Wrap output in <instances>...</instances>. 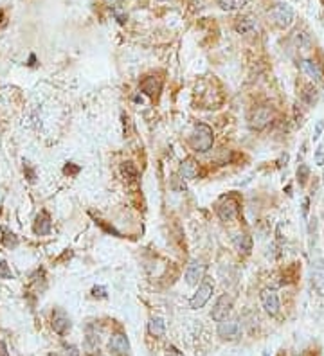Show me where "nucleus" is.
<instances>
[{
  "instance_id": "1",
  "label": "nucleus",
  "mask_w": 324,
  "mask_h": 356,
  "mask_svg": "<svg viewBox=\"0 0 324 356\" xmlns=\"http://www.w3.org/2000/svg\"><path fill=\"white\" fill-rule=\"evenodd\" d=\"M191 148H193L194 151L198 153H205L209 151L211 148H213V142H215V133H213V128L204 122H200V124L194 126L193 133H191Z\"/></svg>"
},
{
  "instance_id": "2",
  "label": "nucleus",
  "mask_w": 324,
  "mask_h": 356,
  "mask_svg": "<svg viewBox=\"0 0 324 356\" xmlns=\"http://www.w3.org/2000/svg\"><path fill=\"white\" fill-rule=\"evenodd\" d=\"M268 16L281 29H288L293 24V9L287 4H276L268 11Z\"/></svg>"
},
{
  "instance_id": "3",
  "label": "nucleus",
  "mask_w": 324,
  "mask_h": 356,
  "mask_svg": "<svg viewBox=\"0 0 324 356\" xmlns=\"http://www.w3.org/2000/svg\"><path fill=\"white\" fill-rule=\"evenodd\" d=\"M216 214L222 221H232L240 214V202L234 196H225L218 205H216Z\"/></svg>"
},
{
  "instance_id": "4",
  "label": "nucleus",
  "mask_w": 324,
  "mask_h": 356,
  "mask_svg": "<svg viewBox=\"0 0 324 356\" xmlns=\"http://www.w3.org/2000/svg\"><path fill=\"white\" fill-rule=\"evenodd\" d=\"M213 292H215V286L209 283V281H204V283L198 284V290L194 292V295L189 298V306L191 309H200L204 308L205 304L209 302V298L213 297Z\"/></svg>"
},
{
  "instance_id": "5",
  "label": "nucleus",
  "mask_w": 324,
  "mask_h": 356,
  "mask_svg": "<svg viewBox=\"0 0 324 356\" xmlns=\"http://www.w3.org/2000/svg\"><path fill=\"white\" fill-rule=\"evenodd\" d=\"M272 120H274V110H272L270 106H259V108H256V110L252 112L251 126L254 130L259 131V130H265Z\"/></svg>"
},
{
  "instance_id": "6",
  "label": "nucleus",
  "mask_w": 324,
  "mask_h": 356,
  "mask_svg": "<svg viewBox=\"0 0 324 356\" xmlns=\"http://www.w3.org/2000/svg\"><path fill=\"white\" fill-rule=\"evenodd\" d=\"M220 338L224 340H236L241 333L240 322L236 319H225L222 322H218V329H216Z\"/></svg>"
},
{
  "instance_id": "7",
  "label": "nucleus",
  "mask_w": 324,
  "mask_h": 356,
  "mask_svg": "<svg viewBox=\"0 0 324 356\" xmlns=\"http://www.w3.org/2000/svg\"><path fill=\"white\" fill-rule=\"evenodd\" d=\"M230 309H232V298L229 295H222L213 306V311H211V319L215 322H222L229 317Z\"/></svg>"
},
{
  "instance_id": "8",
  "label": "nucleus",
  "mask_w": 324,
  "mask_h": 356,
  "mask_svg": "<svg viewBox=\"0 0 324 356\" xmlns=\"http://www.w3.org/2000/svg\"><path fill=\"white\" fill-rule=\"evenodd\" d=\"M108 347H110V351L115 353L117 356L130 355V342H128V338H126L123 333H115V335H112V338H110V342H108Z\"/></svg>"
},
{
  "instance_id": "9",
  "label": "nucleus",
  "mask_w": 324,
  "mask_h": 356,
  "mask_svg": "<svg viewBox=\"0 0 324 356\" xmlns=\"http://www.w3.org/2000/svg\"><path fill=\"white\" fill-rule=\"evenodd\" d=\"M261 304L263 308H265V311H267L268 315H277L279 313V308H281V304H279V297H277V294L274 292V290H263L261 292Z\"/></svg>"
},
{
  "instance_id": "10",
  "label": "nucleus",
  "mask_w": 324,
  "mask_h": 356,
  "mask_svg": "<svg viewBox=\"0 0 324 356\" xmlns=\"http://www.w3.org/2000/svg\"><path fill=\"white\" fill-rule=\"evenodd\" d=\"M205 265L202 261H193L186 270V283L188 284H198L205 275Z\"/></svg>"
},
{
  "instance_id": "11",
  "label": "nucleus",
  "mask_w": 324,
  "mask_h": 356,
  "mask_svg": "<svg viewBox=\"0 0 324 356\" xmlns=\"http://www.w3.org/2000/svg\"><path fill=\"white\" fill-rule=\"evenodd\" d=\"M312 283L317 292H324V261L323 257H317L312 263Z\"/></svg>"
},
{
  "instance_id": "12",
  "label": "nucleus",
  "mask_w": 324,
  "mask_h": 356,
  "mask_svg": "<svg viewBox=\"0 0 324 356\" xmlns=\"http://www.w3.org/2000/svg\"><path fill=\"white\" fill-rule=\"evenodd\" d=\"M53 229V221H51V216L42 210L40 214L36 216V221H34V225H32V231L36 236H47L49 232Z\"/></svg>"
},
{
  "instance_id": "13",
  "label": "nucleus",
  "mask_w": 324,
  "mask_h": 356,
  "mask_svg": "<svg viewBox=\"0 0 324 356\" xmlns=\"http://www.w3.org/2000/svg\"><path fill=\"white\" fill-rule=\"evenodd\" d=\"M301 68H303L304 74H308L310 78L314 79L315 83H321V81H323V70H321L317 61H314V59L310 58H304L301 59Z\"/></svg>"
},
{
  "instance_id": "14",
  "label": "nucleus",
  "mask_w": 324,
  "mask_h": 356,
  "mask_svg": "<svg viewBox=\"0 0 324 356\" xmlns=\"http://www.w3.org/2000/svg\"><path fill=\"white\" fill-rule=\"evenodd\" d=\"M53 329L56 331L58 335H65L70 329V320H68V317L62 309H58L56 313L53 315Z\"/></svg>"
},
{
  "instance_id": "15",
  "label": "nucleus",
  "mask_w": 324,
  "mask_h": 356,
  "mask_svg": "<svg viewBox=\"0 0 324 356\" xmlns=\"http://www.w3.org/2000/svg\"><path fill=\"white\" fill-rule=\"evenodd\" d=\"M180 175L186 180H193V178L198 177V162L194 158H186L180 164Z\"/></svg>"
},
{
  "instance_id": "16",
  "label": "nucleus",
  "mask_w": 324,
  "mask_h": 356,
  "mask_svg": "<svg viewBox=\"0 0 324 356\" xmlns=\"http://www.w3.org/2000/svg\"><path fill=\"white\" fill-rule=\"evenodd\" d=\"M232 243H234L236 250L240 252V254H251L252 250V237L249 236V234H238V236H234V239H232Z\"/></svg>"
},
{
  "instance_id": "17",
  "label": "nucleus",
  "mask_w": 324,
  "mask_h": 356,
  "mask_svg": "<svg viewBox=\"0 0 324 356\" xmlns=\"http://www.w3.org/2000/svg\"><path fill=\"white\" fill-rule=\"evenodd\" d=\"M148 333L152 336H155V338L164 336V333H166V322H164L161 317L150 319V322H148Z\"/></svg>"
},
{
  "instance_id": "18",
  "label": "nucleus",
  "mask_w": 324,
  "mask_h": 356,
  "mask_svg": "<svg viewBox=\"0 0 324 356\" xmlns=\"http://www.w3.org/2000/svg\"><path fill=\"white\" fill-rule=\"evenodd\" d=\"M236 31L240 32V34H254L258 32V24L252 18H240V20L236 22Z\"/></svg>"
},
{
  "instance_id": "19",
  "label": "nucleus",
  "mask_w": 324,
  "mask_h": 356,
  "mask_svg": "<svg viewBox=\"0 0 324 356\" xmlns=\"http://www.w3.org/2000/svg\"><path fill=\"white\" fill-rule=\"evenodd\" d=\"M319 99V92L315 89L314 85H306L303 90V94H301V101H303L306 106H314Z\"/></svg>"
},
{
  "instance_id": "20",
  "label": "nucleus",
  "mask_w": 324,
  "mask_h": 356,
  "mask_svg": "<svg viewBox=\"0 0 324 356\" xmlns=\"http://www.w3.org/2000/svg\"><path fill=\"white\" fill-rule=\"evenodd\" d=\"M218 5L224 11H240L247 5V0H218Z\"/></svg>"
},
{
  "instance_id": "21",
  "label": "nucleus",
  "mask_w": 324,
  "mask_h": 356,
  "mask_svg": "<svg viewBox=\"0 0 324 356\" xmlns=\"http://www.w3.org/2000/svg\"><path fill=\"white\" fill-rule=\"evenodd\" d=\"M121 173L126 180H130V182H135L137 178H139V171L135 169V166L131 162H123L121 164Z\"/></svg>"
},
{
  "instance_id": "22",
  "label": "nucleus",
  "mask_w": 324,
  "mask_h": 356,
  "mask_svg": "<svg viewBox=\"0 0 324 356\" xmlns=\"http://www.w3.org/2000/svg\"><path fill=\"white\" fill-rule=\"evenodd\" d=\"M97 346H99V336L94 335V333H89L87 338H85V349L89 353H94L97 349Z\"/></svg>"
},
{
  "instance_id": "23",
  "label": "nucleus",
  "mask_w": 324,
  "mask_h": 356,
  "mask_svg": "<svg viewBox=\"0 0 324 356\" xmlns=\"http://www.w3.org/2000/svg\"><path fill=\"white\" fill-rule=\"evenodd\" d=\"M293 38H295V43H297V47L301 49V51H306V49L310 47V43H312V42H310V36L306 34V32H299L297 31Z\"/></svg>"
},
{
  "instance_id": "24",
  "label": "nucleus",
  "mask_w": 324,
  "mask_h": 356,
  "mask_svg": "<svg viewBox=\"0 0 324 356\" xmlns=\"http://www.w3.org/2000/svg\"><path fill=\"white\" fill-rule=\"evenodd\" d=\"M308 178H310V168L306 166V164H299V168H297V180H299V183H301V185H304V183L308 182Z\"/></svg>"
},
{
  "instance_id": "25",
  "label": "nucleus",
  "mask_w": 324,
  "mask_h": 356,
  "mask_svg": "<svg viewBox=\"0 0 324 356\" xmlns=\"http://www.w3.org/2000/svg\"><path fill=\"white\" fill-rule=\"evenodd\" d=\"M13 277H15V275L11 272L9 265L0 259V279H13Z\"/></svg>"
},
{
  "instance_id": "26",
  "label": "nucleus",
  "mask_w": 324,
  "mask_h": 356,
  "mask_svg": "<svg viewBox=\"0 0 324 356\" xmlns=\"http://www.w3.org/2000/svg\"><path fill=\"white\" fill-rule=\"evenodd\" d=\"M4 245L7 246V248H15V246L18 245V237H16L13 232H7L4 236Z\"/></svg>"
},
{
  "instance_id": "27",
  "label": "nucleus",
  "mask_w": 324,
  "mask_h": 356,
  "mask_svg": "<svg viewBox=\"0 0 324 356\" xmlns=\"http://www.w3.org/2000/svg\"><path fill=\"white\" fill-rule=\"evenodd\" d=\"M323 131H324V120H317V124H315L314 128V141H319Z\"/></svg>"
},
{
  "instance_id": "28",
  "label": "nucleus",
  "mask_w": 324,
  "mask_h": 356,
  "mask_svg": "<svg viewBox=\"0 0 324 356\" xmlns=\"http://www.w3.org/2000/svg\"><path fill=\"white\" fill-rule=\"evenodd\" d=\"M315 164L317 166H324V148L319 146L315 149Z\"/></svg>"
},
{
  "instance_id": "29",
  "label": "nucleus",
  "mask_w": 324,
  "mask_h": 356,
  "mask_svg": "<svg viewBox=\"0 0 324 356\" xmlns=\"http://www.w3.org/2000/svg\"><path fill=\"white\" fill-rule=\"evenodd\" d=\"M92 295L94 297H106V288L105 286H94L92 288Z\"/></svg>"
},
{
  "instance_id": "30",
  "label": "nucleus",
  "mask_w": 324,
  "mask_h": 356,
  "mask_svg": "<svg viewBox=\"0 0 324 356\" xmlns=\"http://www.w3.org/2000/svg\"><path fill=\"white\" fill-rule=\"evenodd\" d=\"M79 166H72V164H67L65 166V169H63V173L65 175H76V173H79Z\"/></svg>"
},
{
  "instance_id": "31",
  "label": "nucleus",
  "mask_w": 324,
  "mask_h": 356,
  "mask_svg": "<svg viewBox=\"0 0 324 356\" xmlns=\"http://www.w3.org/2000/svg\"><path fill=\"white\" fill-rule=\"evenodd\" d=\"M108 7H112V9H117V7H121V5L125 4V0H103Z\"/></svg>"
},
{
  "instance_id": "32",
  "label": "nucleus",
  "mask_w": 324,
  "mask_h": 356,
  "mask_svg": "<svg viewBox=\"0 0 324 356\" xmlns=\"http://www.w3.org/2000/svg\"><path fill=\"white\" fill-rule=\"evenodd\" d=\"M65 356H79L78 347H74V346H67V347H65Z\"/></svg>"
},
{
  "instance_id": "33",
  "label": "nucleus",
  "mask_w": 324,
  "mask_h": 356,
  "mask_svg": "<svg viewBox=\"0 0 324 356\" xmlns=\"http://www.w3.org/2000/svg\"><path fill=\"white\" fill-rule=\"evenodd\" d=\"M308 209H310V198H304L303 200V216L304 218L308 216Z\"/></svg>"
},
{
  "instance_id": "34",
  "label": "nucleus",
  "mask_w": 324,
  "mask_h": 356,
  "mask_svg": "<svg viewBox=\"0 0 324 356\" xmlns=\"http://www.w3.org/2000/svg\"><path fill=\"white\" fill-rule=\"evenodd\" d=\"M0 356H9V351H7V346L4 342L0 340Z\"/></svg>"
},
{
  "instance_id": "35",
  "label": "nucleus",
  "mask_w": 324,
  "mask_h": 356,
  "mask_svg": "<svg viewBox=\"0 0 324 356\" xmlns=\"http://www.w3.org/2000/svg\"><path fill=\"white\" fill-rule=\"evenodd\" d=\"M166 356H180V355H178V351H177V349H171V351L167 353Z\"/></svg>"
},
{
  "instance_id": "36",
  "label": "nucleus",
  "mask_w": 324,
  "mask_h": 356,
  "mask_svg": "<svg viewBox=\"0 0 324 356\" xmlns=\"http://www.w3.org/2000/svg\"><path fill=\"white\" fill-rule=\"evenodd\" d=\"M159 2H169V0H159Z\"/></svg>"
}]
</instances>
